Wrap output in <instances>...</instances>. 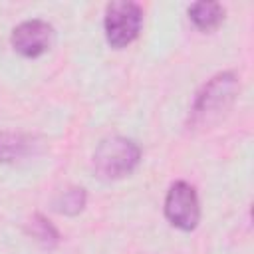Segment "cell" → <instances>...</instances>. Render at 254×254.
Segmentation results:
<instances>
[{
  "instance_id": "cell-5",
  "label": "cell",
  "mask_w": 254,
  "mask_h": 254,
  "mask_svg": "<svg viewBox=\"0 0 254 254\" xmlns=\"http://www.w3.org/2000/svg\"><path fill=\"white\" fill-rule=\"evenodd\" d=\"M54 40V28L40 18L24 20L12 30V48L24 58H38L46 54Z\"/></svg>"
},
{
  "instance_id": "cell-1",
  "label": "cell",
  "mask_w": 254,
  "mask_h": 254,
  "mask_svg": "<svg viewBox=\"0 0 254 254\" xmlns=\"http://www.w3.org/2000/svg\"><path fill=\"white\" fill-rule=\"evenodd\" d=\"M238 95V75L234 71H220L212 75L196 93L192 109H190V123L192 125H208L210 121L218 119Z\"/></svg>"
},
{
  "instance_id": "cell-3",
  "label": "cell",
  "mask_w": 254,
  "mask_h": 254,
  "mask_svg": "<svg viewBox=\"0 0 254 254\" xmlns=\"http://www.w3.org/2000/svg\"><path fill=\"white\" fill-rule=\"evenodd\" d=\"M143 26V8L131 0H117L107 4L103 30L105 40L111 48H125L133 40H137Z\"/></svg>"
},
{
  "instance_id": "cell-6",
  "label": "cell",
  "mask_w": 254,
  "mask_h": 254,
  "mask_svg": "<svg viewBox=\"0 0 254 254\" xmlns=\"http://www.w3.org/2000/svg\"><path fill=\"white\" fill-rule=\"evenodd\" d=\"M34 137L16 131H0V163H16L34 151Z\"/></svg>"
},
{
  "instance_id": "cell-2",
  "label": "cell",
  "mask_w": 254,
  "mask_h": 254,
  "mask_svg": "<svg viewBox=\"0 0 254 254\" xmlns=\"http://www.w3.org/2000/svg\"><path fill=\"white\" fill-rule=\"evenodd\" d=\"M141 161V149L133 139L107 137L93 153V169L103 181H117L131 175Z\"/></svg>"
},
{
  "instance_id": "cell-8",
  "label": "cell",
  "mask_w": 254,
  "mask_h": 254,
  "mask_svg": "<svg viewBox=\"0 0 254 254\" xmlns=\"http://www.w3.org/2000/svg\"><path fill=\"white\" fill-rule=\"evenodd\" d=\"M28 232L44 248H56L60 244V232H58V228L44 214H40V212H36L28 220Z\"/></svg>"
},
{
  "instance_id": "cell-4",
  "label": "cell",
  "mask_w": 254,
  "mask_h": 254,
  "mask_svg": "<svg viewBox=\"0 0 254 254\" xmlns=\"http://www.w3.org/2000/svg\"><path fill=\"white\" fill-rule=\"evenodd\" d=\"M165 216L179 230H194L200 218V204L192 185L177 181L169 187L165 196Z\"/></svg>"
},
{
  "instance_id": "cell-7",
  "label": "cell",
  "mask_w": 254,
  "mask_h": 254,
  "mask_svg": "<svg viewBox=\"0 0 254 254\" xmlns=\"http://www.w3.org/2000/svg\"><path fill=\"white\" fill-rule=\"evenodd\" d=\"M189 18L198 30L210 32V30L218 28V24L224 20V8L218 2L200 0V2H194L189 6Z\"/></svg>"
},
{
  "instance_id": "cell-9",
  "label": "cell",
  "mask_w": 254,
  "mask_h": 254,
  "mask_svg": "<svg viewBox=\"0 0 254 254\" xmlns=\"http://www.w3.org/2000/svg\"><path fill=\"white\" fill-rule=\"evenodd\" d=\"M87 202V192L81 187H69L64 192H60V196L56 198L54 206L58 212L67 214V216H75L85 208Z\"/></svg>"
}]
</instances>
